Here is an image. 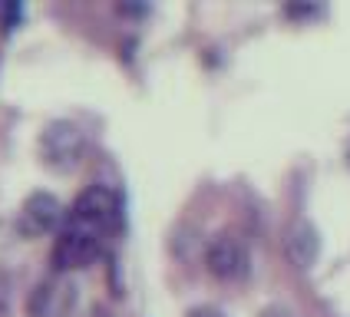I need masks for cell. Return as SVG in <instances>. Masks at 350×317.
<instances>
[{
	"instance_id": "cell-6",
	"label": "cell",
	"mask_w": 350,
	"mask_h": 317,
	"mask_svg": "<svg viewBox=\"0 0 350 317\" xmlns=\"http://www.w3.org/2000/svg\"><path fill=\"white\" fill-rule=\"evenodd\" d=\"M284 251L297 268H311L317 261V251H321V238H317V228H314L308 218H297L291 221L288 235H284Z\"/></svg>"
},
{
	"instance_id": "cell-9",
	"label": "cell",
	"mask_w": 350,
	"mask_h": 317,
	"mask_svg": "<svg viewBox=\"0 0 350 317\" xmlns=\"http://www.w3.org/2000/svg\"><path fill=\"white\" fill-rule=\"evenodd\" d=\"M185 317H225L218 307H208V304H202V307H192Z\"/></svg>"
},
{
	"instance_id": "cell-5",
	"label": "cell",
	"mask_w": 350,
	"mask_h": 317,
	"mask_svg": "<svg viewBox=\"0 0 350 317\" xmlns=\"http://www.w3.org/2000/svg\"><path fill=\"white\" fill-rule=\"evenodd\" d=\"M73 297H77V288L73 281H66L63 271H57L53 277L40 281L33 297H30V314L33 317H63L66 307H73Z\"/></svg>"
},
{
	"instance_id": "cell-1",
	"label": "cell",
	"mask_w": 350,
	"mask_h": 317,
	"mask_svg": "<svg viewBox=\"0 0 350 317\" xmlns=\"http://www.w3.org/2000/svg\"><path fill=\"white\" fill-rule=\"evenodd\" d=\"M119 225H122V195L106 182L86 185L66 208V218L57 232L53 268L73 271V268L90 264Z\"/></svg>"
},
{
	"instance_id": "cell-10",
	"label": "cell",
	"mask_w": 350,
	"mask_h": 317,
	"mask_svg": "<svg viewBox=\"0 0 350 317\" xmlns=\"http://www.w3.org/2000/svg\"><path fill=\"white\" fill-rule=\"evenodd\" d=\"M347 162H350V149H347Z\"/></svg>"
},
{
	"instance_id": "cell-3",
	"label": "cell",
	"mask_w": 350,
	"mask_h": 317,
	"mask_svg": "<svg viewBox=\"0 0 350 317\" xmlns=\"http://www.w3.org/2000/svg\"><path fill=\"white\" fill-rule=\"evenodd\" d=\"M248 245L238 235H215L205 248V264L215 277H225V281H234V277L248 275Z\"/></svg>"
},
{
	"instance_id": "cell-4",
	"label": "cell",
	"mask_w": 350,
	"mask_h": 317,
	"mask_svg": "<svg viewBox=\"0 0 350 317\" xmlns=\"http://www.w3.org/2000/svg\"><path fill=\"white\" fill-rule=\"evenodd\" d=\"M63 218H66V208L59 205V198L53 192H33V195L23 198L17 212V225L23 235H40V232L59 228Z\"/></svg>"
},
{
	"instance_id": "cell-8",
	"label": "cell",
	"mask_w": 350,
	"mask_h": 317,
	"mask_svg": "<svg viewBox=\"0 0 350 317\" xmlns=\"http://www.w3.org/2000/svg\"><path fill=\"white\" fill-rule=\"evenodd\" d=\"M261 317H297L291 307H284V304H271V307H265Z\"/></svg>"
},
{
	"instance_id": "cell-7",
	"label": "cell",
	"mask_w": 350,
	"mask_h": 317,
	"mask_svg": "<svg viewBox=\"0 0 350 317\" xmlns=\"http://www.w3.org/2000/svg\"><path fill=\"white\" fill-rule=\"evenodd\" d=\"M20 17H23V7H20V3H0V27H3V30L17 27Z\"/></svg>"
},
{
	"instance_id": "cell-2",
	"label": "cell",
	"mask_w": 350,
	"mask_h": 317,
	"mask_svg": "<svg viewBox=\"0 0 350 317\" xmlns=\"http://www.w3.org/2000/svg\"><path fill=\"white\" fill-rule=\"evenodd\" d=\"M83 149H86V136L70 119H53L40 133V156L57 169H73L83 156Z\"/></svg>"
}]
</instances>
